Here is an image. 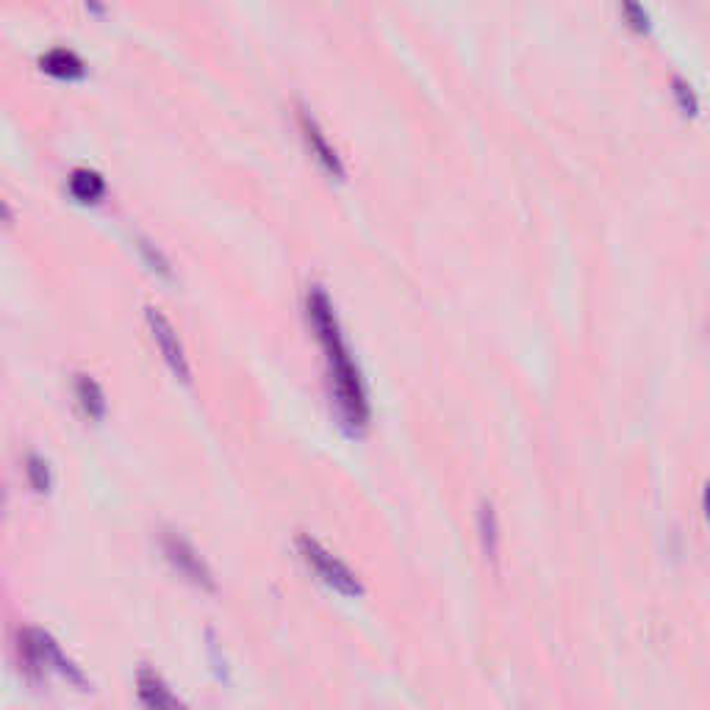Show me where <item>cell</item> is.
Here are the masks:
<instances>
[{"label":"cell","instance_id":"obj_1","mask_svg":"<svg viewBox=\"0 0 710 710\" xmlns=\"http://www.w3.org/2000/svg\"><path fill=\"white\" fill-rule=\"evenodd\" d=\"M308 319H311L319 342L325 347V355H328L331 389L339 419H342L344 428L358 433V430L367 425L369 419L367 389H364V380H361V372L355 367L353 355H350L347 344H344L339 319L333 314L331 297H328V292H325L322 286H317V283L308 289Z\"/></svg>","mask_w":710,"mask_h":710},{"label":"cell","instance_id":"obj_2","mask_svg":"<svg viewBox=\"0 0 710 710\" xmlns=\"http://www.w3.org/2000/svg\"><path fill=\"white\" fill-rule=\"evenodd\" d=\"M17 649H20V661H23L25 674L31 680H42L48 672H56L67 677L73 686L86 688V674L81 672V666L73 658L64 655L59 641L50 636L48 630H42V627H23L20 638H17Z\"/></svg>","mask_w":710,"mask_h":710},{"label":"cell","instance_id":"obj_3","mask_svg":"<svg viewBox=\"0 0 710 710\" xmlns=\"http://www.w3.org/2000/svg\"><path fill=\"white\" fill-rule=\"evenodd\" d=\"M297 550L303 555V561H306L328 586L336 588L339 594H344V597H358V594L364 591V586H361V580L355 577L353 569L344 564V561H339L331 550H325L314 536L300 533V536H297Z\"/></svg>","mask_w":710,"mask_h":710},{"label":"cell","instance_id":"obj_4","mask_svg":"<svg viewBox=\"0 0 710 710\" xmlns=\"http://www.w3.org/2000/svg\"><path fill=\"white\" fill-rule=\"evenodd\" d=\"M161 550H164V558L170 561L172 569L184 577V580H189L192 586L206 588V591H214V588H217V580L211 575L209 564H206L203 555L195 550V544L184 539L181 533L164 530V533H161Z\"/></svg>","mask_w":710,"mask_h":710},{"label":"cell","instance_id":"obj_5","mask_svg":"<svg viewBox=\"0 0 710 710\" xmlns=\"http://www.w3.org/2000/svg\"><path fill=\"white\" fill-rule=\"evenodd\" d=\"M145 314H147V322H150V331H153V339L159 342L161 353H164V358H167V364L175 369L178 378L189 380V361H186L184 344H181V339H178V333H175V328H172V322L167 319V314L156 306H147Z\"/></svg>","mask_w":710,"mask_h":710},{"label":"cell","instance_id":"obj_6","mask_svg":"<svg viewBox=\"0 0 710 710\" xmlns=\"http://www.w3.org/2000/svg\"><path fill=\"white\" fill-rule=\"evenodd\" d=\"M136 694L147 710H189L181 699L172 694V688L164 683V677L153 669L142 666L136 674Z\"/></svg>","mask_w":710,"mask_h":710},{"label":"cell","instance_id":"obj_7","mask_svg":"<svg viewBox=\"0 0 710 710\" xmlns=\"http://www.w3.org/2000/svg\"><path fill=\"white\" fill-rule=\"evenodd\" d=\"M300 128H303V136H306L308 147H311V153L317 156L328 170L333 172V175H344V167H342V159H339V153H336V147L328 145V136H325V131L319 128V123L314 120V114L308 109H303L300 106Z\"/></svg>","mask_w":710,"mask_h":710},{"label":"cell","instance_id":"obj_8","mask_svg":"<svg viewBox=\"0 0 710 710\" xmlns=\"http://www.w3.org/2000/svg\"><path fill=\"white\" fill-rule=\"evenodd\" d=\"M75 394H78V403L89 419H100L106 414V394L92 375H84V372L75 375Z\"/></svg>","mask_w":710,"mask_h":710},{"label":"cell","instance_id":"obj_9","mask_svg":"<svg viewBox=\"0 0 710 710\" xmlns=\"http://www.w3.org/2000/svg\"><path fill=\"white\" fill-rule=\"evenodd\" d=\"M39 64L48 70V73L53 75H81L84 73V62H81V56L75 53V50L70 48H50L45 50L42 56H39Z\"/></svg>","mask_w":710,"mask_h":710},{"label":"cell","instance_id":"obj_10","mask_svg":"<svg viewBox=\"0 0 710 710\" xmlns=\"http://www.w3.org/2000/svg\"><path fill=\"white\" fill-rule=\"evenodd\" d=\"M103 175L92 167H75L70 172V192H73L78 200H98L103 195Z\"/></svg>","mask_w":710,"mask_h":710},{"label":"cell","instance_id":"obj_11","mask_svg":"<svg viewBox=\"0 0 710 710\" xmlns=\"http://www.w3.org/2000/svg\"><path fill=\"white\" fill-rule=\"evenodd\" d=\"M478 527H480V541H483V552L489 558H497L500 550V525H497V514L491 508V502H483L478 514Z\"/></svg>","mask_w":710,"mask_h":710},{"label":"cell","instance_id":"obj_12","mask_svg":"<svg viewBox=\"0 0 710 710\" xmlns=\"http://www.w3.org/2000/svg\"><path fill=\"white\" fill-rule=\"evenodd\" d=\"M25 475H28V483L34 486V491H39V494L50 491V466L42 455L37 453L28 455V461H25Z\"/></svg>","mask_w":710,"mask_h":710},{"label":"cell","instance_id":"obj_13","mask_svg":"<svg viewBox=\"0 0 710 710\" xmlns=\"http://www.w3.org/2000/svg\"><path fill=\"white\" fill-rule=\"evenodd\" d=\"M139 250H142V253L147 256V261L153 264V270H159V272H164V275H170V261L164 258V253H161L159 247L153 245V242H147V239H142V236H139Z\"/></svg>","mask_w":710,"mask_h":710},{"label":"cell","instance_id":"obj_14","mask_svg":"<svg viewBox=\"0 0 710 710\" xmlns=\"http://www.w3.org/2000/svg\"><path fill=\"white\" fill-rule=\"evenodd\" d=\"M705 514H708V519H710V483H708V489H705Z\"/></svg>","mask_w":710,"mask_h":710}]
</instances>
